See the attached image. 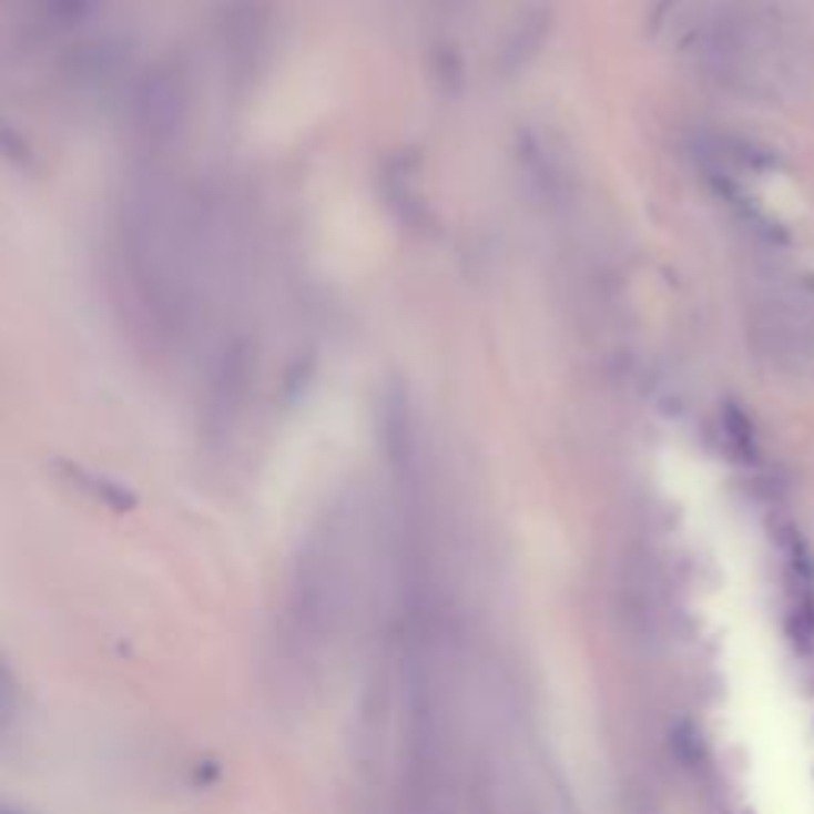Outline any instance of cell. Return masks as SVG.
Listing matches in <instances>:
<instances>
[{"mask_svg":"<svg viewBox=\"0 0 814 814\" xmlns=\"http://www.w3.org/2000/svg\"><path fill=\"white\" fill-rule=\"evenodd\" d=\"M790 637L798 647H812L814 643V601L802 592L792 601L790 608Z\"/></svg>","mask_w":814,"mask_h":814,"instance_id":"cell-7","label":"cell"},{"mask_svg":"<svg viewBox=\"0 0 814 814\" xmlns=\"http://www.w3.org/2000/svg\"><path fill=\"white\" fill-rule=\"evenodd\" d=\"M751 340L780 369L814 363V299L795 281H773L751 309Z\"/></svg>","mask_w":814,"mask_h":814,"instance_id":"cell-3","label":"cell"},{"mask_svg":"<svg viewBox=\"0 0 814 814\" xmlns=\"http://www.w3.org/2000/svg\"><path fill=\"white\" fill-rule=\"evenodd\" d=\"M194 112V87L182 64H160L146 71L131 93V138L141 163H163L185 138Z\"/></svg>","mask_w":814,"mask_h":814,"instance_id":"cell-2","label":"cell"},{"mask_svg":"<svg viewBox=\"0 0 814 814\" xmlns=\"http://www.w3.org/2000/svg\"><path fill=\"white\" fill-rule=\"evenodd\" d=\"M551 29V13L548 7H538V10H528L526 17L519 20V29L506 39L503 45V61L509 68H526V61L541 49L545 35Z\"/></svg>","mask_w":814,"mask_h":814,"instance_id":"cell-5","label":"cell"},{"mask_svg":"<svg viewBox=\"0 0 814 814\" xmlns=\"http://www.w3.org/2000/svg\"><path fill=\"white\" fill-rule=\"evenodd\" d=\"M20 13H29L32 20L49 26H73L80 23L96 0H13Z\"/></svg>","mask_w":814,"mask_h":814,"instance_id":"cell-6","label":"cell"},{"mask_svg":"<svg viewBox=\"0 0 814 814\" xmlns=\"http://www.w3.org/2000/svg\"><path fill=\"white\" fill-rule=\"evenodd\" d=\"M519 156H522V169L528 175L531 192L541 194L548 204H557L570 194V160L560 153V146L553 144L548 134H531L528 131L519 144Z\"/></svg>","mask_w":814,"mask_h":814,"instance_id":"cell-4","label":"cell"},{"mask_svg":"<svg viewBox=\"0 0 814 814\" xmlns=\"http://www.w3.org/2000/svg\"><path fill=\"white\" fill-rule=\"evenodd\" d=\"M671 744L678 747V754H681V761H684V764H694L696 754H700V742H696V735L691 725H681V729L674 732Z\"/></svg>","mask_w":814,"mask_h":814,"instance_id":"cell-9","label":"cell"},{"mask_svg":"<svg viewBox=\"0 0 814 814\" xmlns=\"http://www.w3.org/2000/svg\"><path fill=\"white\" fill-rule=\"evenodd\" d=\"M20 703H23V691H20V681L13 669L0 659V722H10L20 713Z\"/></svg>","mask_w":814,"mask_h":814,"instance_id":"cell-8","label":"cell"},{"mask_svg":"<svg viewBox=\"0 0 814 814\" xmlns=\"http://www.w3.org/2000/svg\"><path fill=\"white\" fill-rule=\"evenodd\" d=\"M703 68L751 96H776L802 77V42L770 7H729L700 39Z\"/></svg>","mask_w":814,"mask_h":814,"instance_id":"cell-1","label":"cell"}]
</instances>
